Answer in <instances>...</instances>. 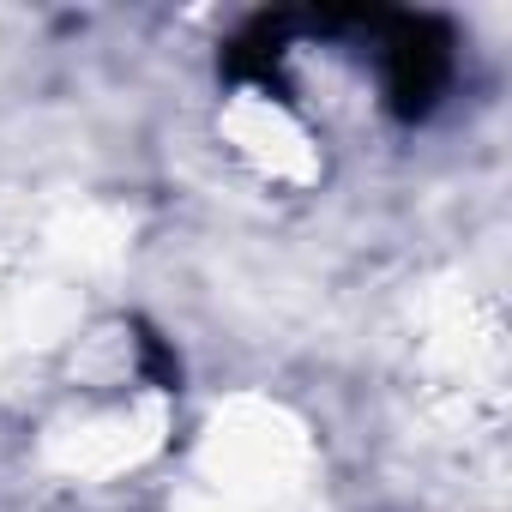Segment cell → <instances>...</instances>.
Masks as SVG:
<instances>
[{
    "label": "cell",
    "instance_id": "1",
    "mask_svg": "<svg viewBox=\"0 0 512 512\" xmlns=\"http://www.w3.org/2000/svg\"><path fill=\"white\" fill-rule=\"evenodd\" d=\"M380 31V61H386V97L404 121L428 115L452 79V37L434 19H410V13H374Z\"/></svg>",
    "mask_w": 512,
    "mask_h": 512
}]
</instances>
